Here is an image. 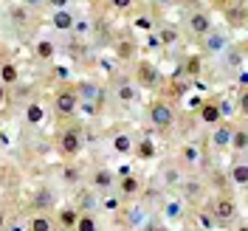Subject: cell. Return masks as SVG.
<instances>
[{"instance_id":"obj_1","label":"cell","mask_w":248,"mask_h":231,"mask_svg":"<svg viewBox=\"0 0 248 231\" xmlns=\"http://www.w3.org/2000/svg\"><path fill=\"white\" fill-rule=\"evenodd\" d=\"M79 108V93L77 88H62L57 96H54V110L60 113V116H74Z\"/></svg>"},{"instance_id":"obj_2","label":"cell","mask_w":248,"mask_h":231,"mask_svg":"<svg viewBox=\"0 0 248 231\" xmlns=\"http://www.w3.org/2000/svg\"><path fill=\"white\" fill-rule=\"evenodd\" d=\"M150 122H153V127H158V130H170L172 122H175V110H172L167 102H155L153 108H150Z\"/></svg>"},{"instance_id":"obj_3","label":"cell","mask_w":248,"mask_h":231,"mask_svg":"<svg viewBox=\"0 0 248 231\" xmlns=\"http://www.w3.org/2000/svg\"><path fill=\"white\" fill-rule=\"evenodd\" d=\"M186 26H189L192 34L203 37V34H209V31H212V17L206 15V12H192L189 20H186Z\"/></svg>"},{"instance_id":"obj_4","label":"cell","mask_w":248,"mask_h":231,"mask_svg":"<svg viewBox=\"0 0 248 231\" xmlns=\"http://www.w3.org/2000/svg\"><path fill=\"white\" fill-rule=\"evenodd\" d=\"M60 147L68 158H74V155H79V150H82V136H79L77 130H65L60 136Z\"/></svg>"},{"instance_id":"obj_5","label":"cell","mask_w":248,"mask_h":231,"mask_svg":"<svg viewBox=\"0 0 248 231\" xmlns=\"http://www.w3.org/2000/svg\"><path fill=\"white\" fill-rule=\"evenodd\" d=\"M74 23H77V17L71 15V9H54V15H51L54 31H74Z\"/></svg>"},{"instance_id":"obj_6","label":"cell","mask_w":248,"mask_h":231,"mask_svg":"<svg viewBox=\"0 0 248 231\" xmlns=\"http://www.w3.org/2000/svg\"><path fill=\"white\" fill-rule=\"evenodd\" d=\"M158 68H155L153 62H139V85H147V88H153L155 82H158Z\"/></svg>"},{"instance_id":"obj_7","label":"cell","mask_w":248,"mask_h":231,"mask_svg":"<svg viewBox=\"0 0 248 231\" xmlns=\"http://www.w3.org/2000/svg\"><path fill=\"white\" fill-rule=\"evenodd\" d=\"M119 192H122L124 198H136L141 192V181L136 175H124L122 181H119Z\"/></svg>"},{"instance_id":"obj_8","label":"cell","mask_w":248,"mask_h":231,"mask_svg":"<svg viewBox=\"0 0 248 231\" xmlns=\"http://www.w3.org/2000/svg\"><path fill=\"white\" fill-rule=\"evenodd\" d=\"M20 82V71H17L15 62H3L0 65V85L6 88V85H17Z\"/></svg>"},{"instance_id":"obj_9","label":"cell","mask_w":248,"mask_h":231,"mask_svg":"<svg viewBox=\"0 0 248 231\" xmlns=\"http://www.w3.org/2000/svg\"><path fill=\"white\" fill-rule=\"evenodd\" d=\"M232 133H234V127L229 122L220 124V127L215 130V136H212V144H215V147H220V150H226V147H229V141H232Z\"/></svg>"},{"instance_id":"obj_10","label":"cell","mask_w":248,"mask_h":231,"mask_svg":"<svg viewBox=\"0 0 248 231\" xmlns=\"http://www.w3.org/2000/svg\"><path fill=\"white\" fill-rule=\"evenodd\" d=\"M23 116H26V122H29V124H34V127H37V124H43V119H46V108H43L40 102H29Z\"/></svg>"},{"instance_id":"obj_11","label":"cell","mask_w":248,"mask_h":231,"mask_svg":"<svg viewBox=\"0 0 248 231\" xmlns=\"http://www.w3.org/2000/svg\"><path fill=\"white\" fill-rule=\"evenodd\" d=\"M201 122L209 124V127L223 122V119H220V110H217V102H206V105L201 108Z\"/></svg>"},{"instance_id":"obj_12","label":"cell","mask_w":248,"mask_h":231,"mask_svg":"<svg viewBox=\"0 0 248 231\" xmlns=\"http://www.w3.org/2000/svg\"><path fill=\"white\" fill-rule=\"evenodd\" d=\"M116 184V175L110 169H96V175H93V189H110V186Z\"/></svg>"},{"instance_id":"obj_13","label":"cell","mask_w":248,"mask_h":231,"mask_svg":"<svg viewBox=\"0 0 248 231\" xmlns=\"http://www.w3.org/2000/svg\"><path fill=\"white\" fill-rule=\"evenodd\" d=\"M54 54H57V46H54L51 40H46V37L37 40V46H34V57H37V60H51Z\"/></svg>"},{"instance_id":"obj_14","label":"cell","mask_w":248,"mask_h":231,"mask_svg":"<svg viewBox=\"0 0 248 231\" xmlns=\"http://www.w3.org/2000/svg\"><path fill=\"white\" fill-rule=\"evenodd\" d=\"M116 99L119 102H136L139 99V88L130 85V82H122V85H116Z\"/></svg>"},{"instance_id":"obj_15","label":"cell","mask_w":248,"mask_h":231,"mask_svg":"<svg viewBox=\"0 0 248 231\" xmlns=\"http://www.w3.org/2000/svg\"><path fill=\"white\" fill-rule=\"evenodd\" d=\"M136 57V43H130V40H119L116 43V60H133Z\"/></svg>"},{"instance_id":"obj_16","label":"cell","mask_w":248,"mask_h":231,"mask_svg":"<svg viewBox=\"0 0 248 231\" xmlns=\"http://www.w3.org/2000/svg\"><path fill=\"white\" fill-rule=\"evenodd\" d=\"M113 150H116L119 155H130L133 153V139H130L127 133H119V136L113 139Z\"/></svg>"},{"instance_id":"obj_17","label":"cell","mask_w":248,"mask_h":231,"mask_svg":"<svg viewBox=\"0 0 248 231\" xmlns=\"http://www.w3.org/2000/svg\"><path fill=\"white\" fill-rule=\"evenodd\" d=\"M203 37H206V51H209V54H220L223 46H226V37H220L215 31H209V34H203Z\"/></svg>"},{"instance_id":"obj_18","label":"cell","mask_w":248,"mask_h":231,"mask_svg":"<svg viewBox=\"0 0 248 231\" xmlns=\"http://www.w3.org/2000/svg\"><path fill=\"white\" fill-rule=\"evenodd\" d=\"M229 147H232V150H237V153H246V147H248V133L243 130V127L232 133V141H229Z\"/></svg>"},{"instance_id":"obj_19","label":"cell","mask_w":248,"mask_h":231,"mask_svg":"<svg viewBox=\"0 0 248 231\" xmlns=\"http://www.w3.org/2000/svg\"><path fill=\"white\" fill-rule=\"evenodd\" d=\"M158 43H161V46H175V43H178V29L161 26V31H158Z\"/></svg>"},{"instance_id":"obj_20","label":"cell","mask_w":248,"mask_h":231,"mask_svg":"<svg viewBox=\"0 0 248 231\" xmlns=\"http://www.w3.org/2000/svg\"><path fill=\"white\" fill-rule=\"evenodd\" d=\"M181 158H184L186 164H198V161H201V150H198L195 144H184V150H181Z\"/></svg>"},{"instance_id":"obj_21","label":"cell","mask_w":248,"mask_h":231,"mask_svg":"<svg viewBox=\"0 0 248 231\" xmlns=\"http://www.w3.org/2000/svg\"><path fill=\"white\" fill-rule=\"evenodd\" d=\"M77 231H99V226H96V217L91 215H79L77 220V226H74Z\"/></svg>"},{"instance_id":"obj_22","label":"cell","mask_w":248,"mask_h":231,"mask_svg":"<svg viewBox=\"0 0 248 231\" xmlns=\"http://www.w3.org/2000/svg\"><path fill=\"white\" fill-rule=\"evenodd\" d=\"M234 212H237V209H234L232 200H217V203H215V215L223 217V220H226V217H232Z\"/></svg>"},{"instance_id":"obj_23","label":"cell","mask_w":248,"mask_h":231,"mask_svg":"<svg viewBox=\"0 0 248 231\" xmlns=\"http://www.w3.org/2000/svg\"><path fill=\"white\" fill-rule=\"evenodd\" d=\"M29 229H31V231H54V229H51V220H48V217H43V215L31 217Z\"/></svg>"},{"instance_id":"obj_24","label":"cell","mask_w":248,"mask_h":231,"mask_svg":"<svg viewBox=\"0 0 248 231\" xmlns=\"http://www.w3.org/2000/svg\"><path fill=\"white\" fill-rule=\"evenodd\" d=\"M60 220H62V226H65V229H74V226H77V220H79L77 209H62Z\"/></svg>"},{"instance_id":"obj_25","label":"cell","mask_w":248,"mask_h":231,"mask_svg":"<svg viewBox=\"0 0 248 231\" xmlns=\"http://www.w3.org/2000/svg\"><path fill=\"white\" fill-rule=\"evenodd\" d=\"M232 178H234V184L237 186H246V181H248V169H246V164H237L232 169Z\"/></svg>"},{"instance_id":"obj_26","label":"cell","mask_w":248,"mask_h":231,"mask_svg":"<svg viewBox=\"0 0 248 231\" xmlns=\"http://www.w3.org/2000/svg\"><path fill=\"white\" fill-rule=\"evenodd\" d=\"M37 209H46V206H54V195L48 192V189H40V195H37V200H34Z\"/></svg>"},{"instance_id":"obj_27","label":"cell","mask_w":248,"mask_h":231,"mask_svg":"<svg viewBox=\"0 0 248 231\" xmlns=\"http://www.w3.org/2000/svg\"><path fill=\"white\" fill-rule=\"evenodd\" d=\"M77 93H79V99H82V96H85V99H93V96L99 93V88H96V85H91V82H82V85L77 88Z\"/></svg>"},{"instance_id":"obj_28","label":"cell","mask_w":248,"mask_h":231,"mask_svg":"<svg viewBox=\"0 0 248 231\" xmlns=\"http://www.w3.org/2000/svg\"><path fill=\"white\" fill-rule=\"evenodd\" d=\"M217 110H220V119H232V116H234V105L229 102V99L217 102Z\"/></svg>"},{"instance_id":"obj_29","label":"cell","mask_w":248,"mask_h":231,"mask_svg":"<svg viewBox=\"0 0 248 231\" xmlns=\"http://www.w3.org/2000/svg\"><path fill=\"white\" fill-rule=\"evenodd\" d=\"M133 26H136V29H139V31H153V29H155V26H153V20H150V17H147V15L136 17V20H133Z\"/></svg>"},{"instance_id":"obj_30","label":"cell","mask_w":248,"mask_h":231,"mask_svg":"<svg viewBox=\"0 0 248 231\" xmlns=\"http://www.w3.org/2000/svg\"><path fill=\"white\" fill-rule=\"evenodd\" d=\"M119 206H122V200H119V198H113V195L105 198V203H102V209H105V212H116Z\"/></svg>"},{"instance_id":"obj_31","label":"cell","mask_w":248,"mask_h":231,"mask_svg":"<svg viewBox=\"0 0 248 231\" xmlns=\"http://www.w3.org/2000/svg\"><path fill=\"white\" fill-rule=\"evenodd\" d=\"M164 181H167L170 186H175L178 181H181V172H178V169H172V167H170V169L164 172Z\"/></svg>"},{"instance_id":"obj_32","label":"cell","mask_w":248,"mask_h":231,"mask_svg":"<svg viewBox=\"0 0 248 231\" xmlns=\"http://www.w3.org/2000/svg\"><path fill=\"white\" fill-rule=\"evenodd\" d=\"M139 155H141V158H153V155H155L153 144H150V141H141V147H139Z\"/></svg>"},{"instance_id":"obj_33","label":"cell","mask_w":248,"mask_h":231,"mask_svg":"<svg viewBox=\"0 0 248 231\" xmlns=\"http://www.w3.org/2000/svg\"><path fill=\"white\" fill-rule=\"evenodd\" d=\"M198 68H201V60H198V57H192V60L186 62V74H192V77H195V74H198Z\"/></svg>"},{"instance_id":"obj_34","label":"cell","mask_w":248,"mask_h":231,"mask_svg":"<svg viewBox=\"0 0 248 231\" xmlns=\"http://www.w3.org/2000/svg\"><path fill=\"white\" fill-rule=\"evenodd\" d=\"M110 3H113V9H119V12H124V9H130V6H133L136 0H110Z\"/></svg>"},{"instance_id":"obj_35","label":"cell","mask_w":248,"mask_h":231,"mask_svg":"<svg viewBox=\"0 0 248 231\" xmlns=\"http://www.w3.org/2000/svg\"><path fill=\"white\" fill-rule=\"evenodd\" d=\"M46 3L51 9H68V6H71V0H46Z\"/></svg>"},{"instance_id":"obj_36","label":"cell","mask_w":248,"mask_h":231,"mask_svg":"<svg viewBox=\"0 0 248 231\" xmlns=\"http://www.w3.org/2000/svg\"><path fill=\"white\" fill-rule=\"evenodd\" d=\"M23 6H26V9H43L46 0H23Z\"/></svg>"},{"instance_id":"obj_37","label":"cell","mask_w":248,"mask_h":231,"mask_svg":"<svg viewBox=\"0 0 248 231\" xmlns=\"http://www.w3.org/2000/svg\"><path fill=\"white\" fill-rule=\"evenodd\" d=\"M62 178H65V181H77V178H79V172H77V169H71V167H68V169L62 172Z\"/></svg>"},{"instance_id":"obj_38","label":"cell","mask_w":248,"mask_h":231,"mask_svg":"<svg viewBox=\"0 0 248 231\" xmlns=\"http://www.w3.org/2000/svg\"><path fill=\"white\" fill-rule=\"evenodd\" d=\"M201 226H206V229H212V220H209L206 215H201Z\"/></svg>"},{"instance_id":"obj_39","label":"cell","mask_w":248,"mask_h":231,"mask_svg":"<svg viewBox=\"0 0 248 231\" xmlns=\"http://www.w3.org/2000/svg\"><path fill=\"white\" fill-rule=\"evenodd\" d=\"M3 102H6V88L0 85V108H3Z\"/></svg>"},{"instance_id":"obj_40","label":"cell","mask_w":248,"mask_h":231,"mask_svg":"<svg viewBox=\"0 0 248 231\" xmlns=\"http://www.w3.org/2000/svg\"><path fill=\"white\" fill-rule=\"evenodd\" d=\"M3 223H6V215H3V209H0V229H3Z\"/></svg>"},{"instance_id":"obj_41","label":"cell","mask_w":248,"mask_h":231,"mask_svg":"<svg viewBox=\"0 0 248 231\" xmlns=\"http://www.w3.org/2000/svg\"><path fill=\"white\" fill-rule=\"evenodd\" d=\"M237 231H246V226H240V229H237Z\"/></svg>"},{"instance_id":"obj_42","label":"cell","mask_w":248,"mask_h":231,"mask_svg":"<svg viewBox=\"0 0 248 231\" xmlns=\"http://www.w3.org/2000/svg\"><path fill=\"white\" fill-rule=\"evenodd\" d=\"M0 144H3V136H0Z\"/></svg>"}]
</instances>
